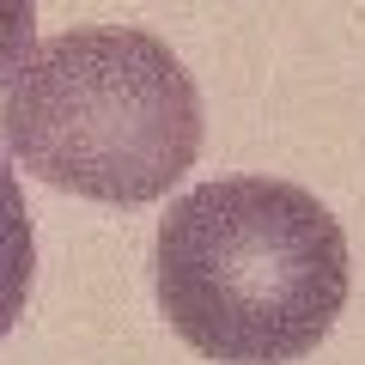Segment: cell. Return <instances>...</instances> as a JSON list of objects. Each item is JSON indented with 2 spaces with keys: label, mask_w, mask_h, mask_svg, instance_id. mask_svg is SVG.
Listing matches in <instances>:
<instances>
[{
  "label": "cell",
  "mask_w": 365,
  "mask_h": 365,
  "mask_svg": "<svg viewBox=\"0 0 365 365\" xmlns=\"http://www.w3.org/2000/svg\"><path fill=\"white\" fill-rule=\"evenodd\" d=\"M347 304V237L299 182L220 177L158 220V311L220 365L304 359Z\"/></svg>",
  "instance_id": "6da1fadb"
},
{
  "label": "cell",
  "mask_w": 365,
  "mask_h": 365,
  "mask_svg": "<svg viewBox=\"0 0 365 365\" xmlns=\"http://www.w3.org/2000/svg\"><path fill=\"white\" fill-rule=\"evenodd\" d=\"M189 67L134 25H79L25 55L0 98V140L61 195L140 207L189 177L201 153Z\"/></svg>",
  "instance_id": "7a4b0ae2"
},
{
  "label": "cell",
  "mask_w": 365,
  "mask_h": 365,
  "mask_svg": "<svg viewBox=\"0 0 365 365\" xmlns=\"http://www.w3.org/2000/svg\"><path fill=\"white\" fill-rule=\"evenodd\" d=\"M31 274H37L31 213H25V195H19L6 158H0V341H6V329L19 323V311L31 299Z\"/></svg>",
  "instance_id": "3957f363"
},
{
  "label": "cell",
  "mask_w": 365,
  "mask_h": 365,
  "mask_svg": "<svg viewBox=\"0 0 365 365\" xmlns=\"http://www.w3.org/2000/svg\"><path fill=\"white\" fill-rule=\"evenodd\" d=\"M37 49V0H0V86Z\"/></svg>",
  "instance_id": "277c9868"
}]
</instances>
